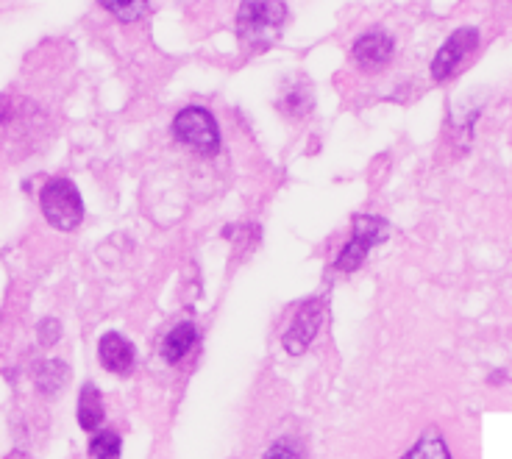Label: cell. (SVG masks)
<instances>
[{
    "instance_id": "obj_9",
    "label": "cell",
    "mask_w": 512,
    "mask_h": 459,
    "mask_svg": "<svg viewBox=\"0 0 512 459\" xmlns=\"http://www.w3.org/2000/svg\"><path fill=\"white\" fill-rule=\"evenodd\" d=\"M198 343H201L198 326H195L192 320H181V323H176V326L162 337L159 354H162V359H165L167 365H181V362L195 351V345Z\"/></svg>"
},
{
    "instance_id": "obj_12",
    "label": "cell",
    "mask_w": 512,
    "mask_h": 459,
    "mask_svg": "<svg viewBox=\"0 0 512 459\" xmlns=\"http://www.w3.org/2000/svg\"><path fill=\"white\" fill-rule=\"evenodd\" d=\"M398 459H451V448H448L443 434L429 429V432H423Z\"/></svg>"
},
{
    "instance_id": "obj_5",
    "label": "cell",
    "mask_w": 512,
    "mask_h": 459,
    "mask_svg": "<svg viewBox=\"0 0 512 459\" xmlns=\"http://www.w3.org/2000/svg\"><path fill=\"white\" fill-rule=\"evenodd\" d=\"M326 309H329L326 298H320V295L298 304V309L293 312V318H290L282 334V348L290 357H304L312 348V343L318 340L320 329H323Z\"/></svg>"
},
{
    "instance_id": "obj_7",
    "label": "cell",
    "mask_w": 512,
    "mask_h": 459,
    "mask_svg": "<svg viewBox=\"0 0 512 459\" xmlns=\"http://www.w3.org/2000/svg\"><path fill=\"white\" fill-rule=\"evenodd\" d=\"M351 59L357 64V70L376 76L387 70L393 59H396V37L382 26H373L368 31H362L354 45H351Z\"/></svg>"
},
{
    "instance_id": "obj_1",
    "label": "cell",
    "mask_w": 512,
    "mask_h": 459,
    "mask_svg": "<svg viewBox=\"0 0 512 459\" xmlns=\"http://www.w3.org/2000/svg\"><path fill=\"white\" fill-rule=\"evenodd\" d=\"M39 209H42L45 223L56 231H76L87 215L76 181L67 179V176H53L42 184Z\"/></svg>"
},
{
    "instance_id": "obj_15",
    "label": "cell",
    "mask_w": 512,
    "mask_h": 459,
    "mask_svg": "<svg viewBox=\"0 0 512 459\" xmlns=\"http://www.w3.org/2000/svg\"><path fill=\"white\" fill-rule=\"evenodd\" d=\"M262 459H307V448L298 437H279L270 443Z\"/></svg>"
},
{
    "instance_id": "obj_14",
    "label": "cell",
    "mask_w": 512,
    "mask_h": 459,
    "mask_svg": "<svg viewBox=\"0 0 512 459\" xmlns=\"http://www.w3.org/2000/svg\"><path fill=\"white\" fill-rule=\"evenodd\" d=\"M90 459H120L123 454V437L115 429H101L90 437V446H87Z\"/></svg>"
},
{
    "instance_id": "obj_13",
    "label": "cell",
    "mask_w": 512,
    "mask_h": 459,
    "mask_svg": "<svg viewBox=\"0 0 512 459\" xmlns=\"http://www.w3.org/2000/svg\"><path fill=\"white\" fill-rule=\"evenodd\" d=\"M312 103H315V95H312V84H307L304 78L293 84V87H287L282 92V98H279V109H282L287 117H304L312 109Z\"/></svg>"
},
{
    "instance_id": "obj_6",
    "label": "cell",
    "mask_w": 512,
    "mask_h": 459,
    "mask_svg": "<svg viewBox=\"0 0 512 459\" xmlns=\"http://www.w3.org/2000/svg\"><path fill=\"white\" fill-rule=\"evenodd\" d=\"M479 48V28L476 26H460L454 28L446 37V42L437 48V53L432 56V64H429V73H432V81L435 84H446L451 78L460 73L465 62L471 59Z\"/></svg>"
},
{
    "instance_id": "obj_18",
    "label": "cell",
    "mask_w": 512,
    "mask_h": 459,
    "mask_svg": "<svg viewBox=\"0 0 512 459\" xmlns=\"http://www.w3.org/2000/svg\"><path fill=\"white\" fill-rule=\"evenodd\" d=\"M507 382V370H493L487 373V384H504Z\"/></svg>"
},
{
    "instance_id": "obj_3",
    "label": "cell",
    "mask_w": 512,
    "mask_h": 459,
    "mask_svg": "<svg viewBox=\"0 0 512 459\" xmlns=\"http://www.w3.org/2000/svg\"><path fill=\"white\" fill-rule=\"evenodd\" d=\"M287 17H290L287 3H279V0H248L237 9L240 42L251 45V48H265L282 31Z\"/></svg>"
},
{
    "instance_id": "obj_2",
    "label": "cell",
    "mask_w": 512,
    "mask_h": 459,
    "mask_svg": "<svg viewBox=\"0 0 512 459\" xmlns=\"http://www.w3.org/2000/svg\"><path fill=\"white\" fill-rule=\"evenodd\" d=\"M170 134L179 145H184L187 151L198 153V156H218L220 148H223L218 117L212 115L206 106H195V103L184 106L173 115Z\"/></svg>"
},
{
    "instance_id": "obj_8",
    "label": "cell",
    "mask_w": 512,
    "mask_h": 459,
    "mask_svg": "<svg viewBox=\"0 0 512 459\" xmlns=\"http://www.w3.org/2000/svg\"><path fill=\"white\" fill-rule=\"evenodd\" d=\"M98 362L112 376H131L137 368V348L120 332H103L98 340Z\"/></svg>"
},
{
    "instance_id": "obj_11",
    "label": "cell",
    "mask_w": 512,
    "mask_h": 459,
    "mask_svg": "<svg viewBox=\"0 0 512 459\" xmlns=\"http://www.w3.org/2000/svg\"><path fill=\"white\" fill-rule=\"evenodd\" d=\"M34 387H37L39 396L45 398H56L67 387V379H70V365L64 359L56 357H45L39 359L34 365Z\"/></svg>"
},
{
    "instance_id": "obj_17",
    "label": "cell",
    "mask_w": 512,
    "mask_h": 459,
    "mask_svg": "<svg viewBox=\"0 0 512 459\" xmlns=\"http://www.w3.org/2000/svg\"><path fill=\"white\" fill-rule=\"evenodd\" d=\"M62 320H56V318H45V320H39V326H37V340L42 348H51V345H56L59 340H62Z\"/></svg>"
},
{
    "instance_id": "obj_16",
    "label": "cell",
    "mask_w": 512,
    "mask_h": 459,
    "mask_svg": "<svg viewBox=\"0 0 512 459\" xmlns=\"http://www.w3.org/2000/svg\"><path fill=\"white\" fill-rule=\"evenodd\" d=\"M103 12H109L112 17H117L120 23H137L142 14L151 12V6L148 3H101Z\"/></svg>"
},
{
    "instance_id": "obj_10",
    "label": "cell",
    "mask_w": 512,
    "mask_h": 459,
    "mask_svg": "<svg viewBox=\"0 0 512 459\" xmlns=\"http://www.w3.org/2000/svg\"><path fill=\"white\" fill-rule=\"evenodd\" d=\"M76 421L84 432H101L106 429V404H103V393L98 390V384H81V393H78L76 404Z\"/></svg>"
},
{
    "instance_id": "obj_4",
    "label": "cell",
    "mask_w": 512,
    "mask_h": 459,
    "mask_svg": "<svg viewBox=\"0 0 512 459\" xmlns=\"http://www.w3.org/2000/svg\"><path fill=\"white\" fill-rule=\"evenodd\" d=\"M390 237V223L379 215H357L354 217V226H351V234L348 240L340 248V254L334 259V270L340 273H354L359 270L376 245L387 243Z\"/></svg>"
}]
</instances>
